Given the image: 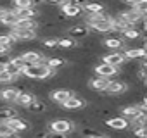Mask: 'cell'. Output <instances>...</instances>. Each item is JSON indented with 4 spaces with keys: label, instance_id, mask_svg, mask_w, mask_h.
<instances>
[{
    "label": "cell",
    "instance_id": "cell-1",
    "mask_svg": "<svg viewBox=\"0 0 147 138\" xmlns=\"http://www.w3.org/2000/svg\"><path fill=\"white\" fill-rule=\"evenodd\" d=\"M24 76L31 78V80H45L50 76V67L47 64H35V66H28L24 71Z\"/></svg>",
    "mask_w": 147,
    "mask_h": 138
},
{
    "label": "cell",
    "instance_id": "cell-2",
    "mask_svg": "<svg viewBox=\"0 0 147 138\" xmlns=\"http://www.w3.org/2000/svg\"><path fill=\"white\" fill-rule=\"evenodd\" d=\"M61 11L64 14V17H76L83 12V4H78V2H71V0H67V2H61Z\"/></svg>",
    "mask_w": 147,
    "mask_h": 138
},
{
    "label": "cell",
    "instance_id": "cell-3",
    "mask_svg": "<svg viewBox=\"0 0 147 138\" xmlns=\"http://www.w3.org/2000/svg\"><path fill=\"white\" fill-rule=\"evenodd\" d=\"M73 124L69 119H55L50 123L49 126V131H54V133H61V135H67L69 131H73Z\"/></svg>",
    "mask_w": 147,
    "mask_h": 138
},
{
    "label": "cell",
    "instance_id": "cell-4",
    "mask_svg": "<svg viewBox=\"0 0 147 138\" xmlns=\"http://www.w3.org/2000/svg\"><path fill=\"white\" fill-rule=\"evenodd\" d=\"M125 60H126L125 52H113V54H107V55L102 57V62H106V64H109V66H113L116 69L121 67L125 64Z\"/></svg>",
    "mask_w": 147,
    "mask_h": 138
},
{
    "label": "cell",
    "instance_id": "cell-5",
    "mask_svg": "<svg viewBox=\"0 0 147 138\" xmlns=\"http://www.w3.org/2000/svg\"><path fill=\"white\" fill-rule=\"evenodd\" d=\"M94 71H95L97 76H100V78H109V80H111V76H114V74L118 73V69L113 67V66H109V64H106V62H100V64H97V66L94 67Z\"/></svg>",
    "mask_w": 147,
    "mask_h": 138
},
{
    "label": "cell",
    "instance_id": "cell-6",
    "mask_svg": "<svg viewBox=\"0 0 147 138\" xmlns=\"http://www.w3.org/2000/svg\"><path fill=\"white\" fill-rule=\"evenodd\" d=\"M119 14H121V17H123L130 26H135L137 23L144 21V16H142L140 12H137L135 9H128V11H123V12H119Z\"/></svg>",
    "mask_w": 147,
    "mask_h": 138
},
{
    "label": "cell",
    "instance_id": "cell-7",
    "mask_svg": "<svg viewBox=\"0 0 147 138\" xmlns=\"http://www.w3.org/2000/svg\"><path fill=\"white\" fill-rule=\"evenodd\" d=\"M7 124H9V128L14 131V133H21V131H26L28 128H30V123L26 121V119H23V117H14V119H9L7 121Z\"/></svg>",
    "mask_w": 147,
    "mask_h": 138
},
{
    "label": "cell",
    "instance_id": "cell-8",
    "mask_svg": "<svg viewBox=\"0 0 147 138\" xmlns=\"http://www.w3.org/2000/svg\"><path fill=\"white\" fill-rule=\"evenodd\" d=\"M106 126H109L111 129H119V131H123V129H128L130 128V123L121 116H118V117H111V119H107L106 121Z\"/></svg>",
    "mask_w": 147,
    "mask_h": 138
},
{
    "label": "cell",
    "instance_id": "cell-9",
    "mask_svg": "<svg viewBox=\"0 0 147 138\" xmlns=\"http://www.w3.org/2000/svg\"><path fill=\"white\" fill-rule=\"evenodd\" d=\"M111 81L113 80H109V78H100V76H97V78H94V80H90V88H94V90H97V92H107V88H109V85H111Z\"/></svg>",
    "mask_w": 147,
    "mask_h": 138
},
{
    "label": "cell",
    "instance_id": "cell-10",
    "mask_svg": "<svg viewBox=\"0 0 147 138\" xmlns=\"http://www.w3.org/2000/svg\"><path fill=\"white\" fill-rule=\"evenodd\" d=\"M128 90V86H126V83L123 81V80H116V81H111V85H109V88H107V95H121V93H125Z\"/></svg>",
    "mask_w": 147,
    "mask_h": 138
},
{
    "label": "cell",
    "instance_id": "cell-11",
    "mask_svg": "<svg viewBox=\"0 0 147 138\" xmlns=\"http://www.w3.org/2000/svg\"><path fill=\"white\" fill-rule=\"evenodd\" d=\"M19 93H21L19 88H16V86H7V88H4L2 92H0V98H2L4 102H16V98L19 97Z\"/></svg>",
    "mask_w": 147,
    "mask_h": 138
},
{
    "label": "cell",
    "instance_id": "cell-12",
    "mask_svg": "<svg viewBox=\"0 0 147 138\" xmlns=\"http://www.w3.org/2000/svg\"><path fill=\"white\" fill-rule=\"evenodd\" d=\"M73 95H75V93H73L71 90H64V88H61V90H55L50 97H52V100L54 102H57V104H61V105H64Z\"/></svg>",
    "mask_w": 147,
    "mask_h": 138
},
{
    "label": "cell",
    "instance_id": "cell-13",
    "mask_svg": "<svg viewBox=\"0 0 147 138\" xmlns=\"http://www.w3.org/2000/svg\"><path fill=\"white\" fill-rule=\"evenodd\" d=\"M62 107H64L66 111H78V109H83V107H85V100H83L82 97H78V95H73Z\"/></svg>",
    "mask_w": 147,
    "mask_h": 138
},
{
    "label": "cell",
    "instance_id": "cell-14",
    "mask_svg": "<svg viewBox=\"0 0 147 138\" xmlns=\"http://www.w3.org/2000/svg\"><path fill=\"white\" fill-rule=\"evenodd\" d=\"M145 54H147V50L144 47H135V48H126L125 50V57L130 59V60H142Z\"/></svg>",
    "mask_w": 147,
    "mask_h": 138
},
{
    "label": "cell",
    "instance_id": "cell-15",
    "mask_svg": "<svg viewBox=\"0 0 147 138\" xmlns=\"http://www.w3.org/2000/svg\"><path fill=\"white\" fill-rule=\"evenodd\" d=\"M121 112H123V117L130 123V121H133L135 117H138L142 114V109L138 105H126V107L121 109Z\"/></svg>",
    "mask_w": 147,
    "mask_h": 138
},
{
    "label": "cell",
    "instance_id": "cell-16",
    "mask_svg": "<svg viewBox=\"0 0 147 138\" xmlns=\"http://www.w3.org/2000/svg\"><path fill=\"white\" fill-rule=\"evenodd\" d=\"M18 16H16V12L12 11V9H7L5 11V14H4V17H2V21H0V24H4L5 28H14L16 24H18Z\"/></svg>",
    "mask_w": 147,
    "mask_h": 138
},
{
    "label": "cell",
    "instance_id": "cell-17",
    "mask_svg": "<svg viewBox=\"0 0 147 138\" xmlns=\"http://www.w3.org/2000/svg\"><path fill=\"white\" fill-rule=\"evenodd\" d=\"M18 117V111L9 105H0V123H7L9 119Z\"/></svg>",
    "mask_w": 147,
    "mask_h": 138
},
{
    "label": "cell",
    "instance_id": "cell-18",
    "mask_svg": "<svg viewBox=\"0 0 147 138\" xmlns=\"http://www.w3.org/2000/svg\"><path fill=\"white\" fill-rule=\"evenodd\" d=\"M69 36L71 38H87L88 36V26H83V24L71 26L69 28Z\"/></svg>",
    "mask_w": 147,
    "mask_h": 138
},
{
    "label": "cell",
    "instance_id": "cell-19",
    "mask_svg": "<svg viewBox=\"0 0 147 138\" xmlns=\"http://www.w3.org/2000/svg\"><path fill=\"white\" fill-rule=\"evenodd\" d=\"M33 102H35V95L33 93H28V92H21L19 97L16 98V104L18 105H23V107H30Z\"/></svg>",
    "mask_w": 147,
    "mask_h": 138
},
{
    "label": "cell",
    "instance_id": "cell-20",
    "mask_svg": "<svg viewBox=\"0 0 147 138\" xmlns=\"http://www.w3.org/2000/svg\"><path fill=\"white\" fill-rule=\"evenodd\" d=\"M14 12H16L18 19H36V16H38V11L33 9V7L31 9H23V11H14Z\"/></svg>",
    "mask_w": 147,
    "mask_h": 138
},
{
    "label": "cell",
    "instance_id": "cell-21",
    "mask_svg": "<svg viewBox=\"0 0 147 138\" xmlns=\"http://www.w3.org/2000/svg\"><path fill=\"white\" fill-rule=\"evenodd\" d=\"M83 9L88 12V14H102L104 12V5L102 4H83Z\"/></svg>",
    "mask_w": 147,
    "mask_h": 138
},
{
    "label": "cell",
    "instance_id": "cell-22",
    "mask_svg": "<svg viewBox=\"0 0 147 138\" xmlns=\"http://www.w3.org/2000/svg\"><path fill=\"white\" fill-rule=\"evenodd\" d=\"M104 47H107V48H121L123 47V40L121 38H106L104 40Z\"/></svg>",
    "mask_w": 147,
    "mask_h": 138
},
{
    "label": "cell",
    "instance_id": "cell-23",
    "mask_svg": "<svg viewBox=\"0 0 147 138\" xmlns=\"http://www.w3.org/2000/svg\"><path fill=\"white\" fill-rule=\"evenodd\" d=\"M5 71H7V73H9V74H11L14 80H16L18 76H21V69H19V67H18V66H16L12 60H11L9 64H5Z\"/></svg>",
    "mask_w": 147,
    "mask_h": 138
},
{
    "label": "cell",
    "instance_id": "cell-24",
    "mask_svg": "<svg viewBox=\"0 0 147 138\" xmlns=\"http://www.w3.org/2000/svg\"><path fill=\"white\" fill-rule=\"evenodd\" d=\"M31 7H33V2H30V0H18V2L12 4L14 11H23V9H31Z\"/></svg>",
    "mask_w": 147,
    "mask_h": 138
},
{
    "label": "cell",
    "instance_id": "cell-25",
    "mask_svg": "<svg viewBox=\"0 0 147 138\" xmlns=\"http://www.w3.org/2000/svg\"><path fill=\"white\" fill-rule=\"evenodd\" d=\"M123 36H125L126 40H138V38H142V35H140V29H138V28H130L128 31H125V33H123Z\"/></svg>",
    "mask_w": 147,
    "mask_h": 138
},
{
    "label": "cell",
    "instance_id": "cell-26",
    "mask_svg": "<svg viewBox=\"0 0 147 138\" xmlns=\"http://www.w3.org/2000/svg\"><path fill=\"white\" fill-rule=\"evenodd\" d=\"M135 11L140 12L144 17L147 14V0H137V4H135Z\"/></svg>",
    "mask_w": 147,
    "mask_h": 138
},
{
    "label": "cell",
    "instance_id": "cell-27",
    "mask_svg": "<svg viewBox=\"0 0 147 138\" xmlns=\"http://www.w3.org/2000/svg\"><path fill=\"white\" fill-rule=\"evenodd\" d=\"M47 66H49V67L57 69V67L64 66V60H62V59H57V57H52V59H49V60H47Z\"/></svg>",
    "mask_w": 147,
    "mask_h": 138
},
{
    "label": "cell",
    "instance_id": "cell-28",
    "mask_svg": "<svg viewBox=\"0 0 147 138\" xmlns=\"http://www.w3.org/2000/svg\"><path fill=\"white\" fill-rule=\"evenodd\" d=\"M30 107H31V112H45V104L40 100H35Z\"/></svg>",
    "mask_w": 147,
    "mask_h": 138
},
{
    "label": "cell",
    "instance_id": "cell-29",
    "mask_svg": "<svg viewBox=\"0 0 147 138\" xmlns=\"http://www.w3.org/2000/svg\"><path fill=\"white\" fill-rule=\"evenodd\" d=\"M59 47L71 48V47H75V40H73V38H59Z\"/></svg>",
    "mask_w": 147,
    "mask_h": 138
},
{
    "label": "cell",
    "instance_id": "cell-30",
    "mask_svg": "<svg viewBox=\"0 0 147 138\" xmlns=\"http://www.w3.org/2000/svg\"><path fill=\"white\" fill-rule=\"evenodd\" d=\"M11 81H14V78L4 69V71L0 73V85H7V83H11Z\"/></svg>",
    "mask_w": 147,
    "mask_h": 138
},
{
    "label": "cell",
    "instance_id": "cell-31",
    "mask_svg": "<svg viewBox=\"0 0 147 138\" xmlns=\"http://www.w3.org/2000/svg\"><path fill=\"white\" fill-rule=\"evenodd\" d=\"M43 45H45V47H49V48H52V47H57V45H59V38L47 36V38L43 40Z\"/></svg>",
    "mask_w": 147,
    "mask_h": 138
},
{
    "label": "cell",
    "instance_id": "cell-32",
    "mask_svg": "<svg viewBox=\"0 0 147 138\" xmlns=\"http://www.w3.org/2000/svg\"><path fill=\"white\" fill-rule=\"evenodd\" d=\"M45 138H66V135L54 133V131H47V133H45Z\"/></svg>",
    "mask_w": 147,
    "mask_h": 138
},
{
    "label": "cell",
    "instance_id": "cell-33",
    "mask_svg": "<svg viewBox=\"0 0 147 138\" xmlns=\"http://www.w3.org/2000/svg\"><path fill=\"white\" fill-rule=\"evenodd\" d=\"M9 52H11V48H7V47H4V45H0V55L9 54Z\"/></svg>",
    "mask_w": 147,
    "mask_h": 138
},
{
    "label": "cell",
    "instance_id": "cell-34",
    "mask_svg": "<svg viewBox=\"0 0 147 138\" xmlns=\"http://www.w3.org/2000/svg\"><path fill=\"white\" fill-rule=\"evenodd\" d=\"M88 138H111V136H107V135L104 136V135H99V133H97V135H92V136H88Z\"/></svg>",
    "mask_w": 147,
    "mask_h": 138
},
{
    "label": "cell",
    "instance_id": "cell-35",
    "mask_svg": "<svg viewBox=\"0 0 147 138\" xmlns=\"http://www.w3.org/2000/svg\"><path fill=\"white\" fill-rule=\"evenodd\" d=\"M4 69H5V66H2V64H0V73H2V71H4Z\"/></svg>",
    "mask_w": 147,
    "mask_h": 138
},
{
    "label": "cell",
    "instance_id": "cell-36",
    "mask_svg": "<svg viewBox=\"0 0 147 138\" xmlns=\"http://www.w3.org/2000/svg\"><path fill=\"white\" fill-rule=\"evenodd\" d=\"M144 48H145V50H147V40H145V47H144Z\"/></svg>",
    "mask_w": 147,
    "mask_h": 138
},
{
    "label": "cell",
    "instance_id": "cell-37",
    "mask_svg": "<svg viewBox=\"0 0 147 138\" xmlns=\"http://www.w3.org/2000/svg\"><path fill=\"white\" fill-rule=\"evenodd\" d=\"M145 85H147V81H145Z\"/></svg>",
    "mask_w": 147,
    "mask_h": 138
},
{
    "label": "cell",
    "instance_id": "cell-38",
    "mask_svg": "<svg viewBox=\"0 0 147 138\" xmlns=\"http://www.w3.org/2000/svg\"><path fill=\"white\" fill-rule=\"evenodd\" d=\"M145 138H147V136H145Z\"/></svg>",
    "mask_w": 147,
    "mask_h": 138
}]
</instances>
